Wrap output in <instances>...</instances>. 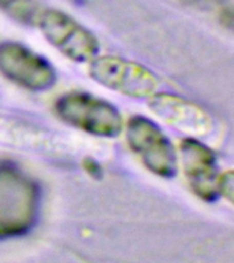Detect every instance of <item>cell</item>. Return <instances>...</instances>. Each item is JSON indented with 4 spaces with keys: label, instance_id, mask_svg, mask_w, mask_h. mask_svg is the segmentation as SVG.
<instances>
[{
    "label": "cell",
    "instance_id": "obj_3",
    "mask_svg": "<svg viewBox=\"0 0 234 263\" xmlns=\"http://www.w3.org/2000/svg\"><path fill=\"white\" fill-rule=\"evenodd\" d=\"M90 77L107 89L129 98H152L159 88V78L145 66L121 57L96 58L89 67Z\"/></svg>",
    "mask_w": 234,
    "mask_h": 263
},
{
    "label": "cell",
    "instance_id": "obj_8",
    "mask_svg": "<svg viewBox=\"0 0 234 263\" xmlns=\"http://www.w3.org/2000/svg\"><path fill=\"white\" fill-rule=\"evenodd\" d=\"M151 110L171 126L189 133L192 139L207 136L212 130V119L203 107L171 93H155L149 102Z\"/></svg>",
    "mask_w": 234,
    "mask_h": 263
},
{
    "label": "cell",
    "instance_id": "obj_5",
    "mask_svg": "<svg viewBox=\"0 0 234 263\" xmlns=\"http://www.w3.org/2000/svg\"><path fill=\"white\" fill-rule=\"evenodd\" d=\"M37 25L52 47L71 61L86 62L99 52V41L85 26L59 10H44Z\"/></svg>",
    "mask_w": 234,
    "mask_h": 263
},
{
    "label": "cell",
    "instance_id": "obj_6",
    "mask_svg": "<svg viewBox=\"0 0 234 263\" xmlns=\"http://www.w3.org/2000/svg\"><path fill=\"white\" fill-rule=\"evenodd\" d=\"M0 73L25 89L41 92L56 82V71L45 58L21 43L0 44Z\"/></svg>",
    "mask_w": 234,
    "mask_h": 263
},
{
    "label": "cell",
    "instance_id": "obj_7",
    "mask_svg": "<svg viewBox=\"0 0 234 263\" xmlns=\"http://www.w3.org/2000/svg\"><path fill=\"white\" fill-rule=\"evenodd\" d=\"M181 162L190 188L203 200L218 197V163L215 154L197 139H185L181 144Z\"/></svg>",
    "mask_w": 234,
    "mask_h": 263
},
{
    "label": "cell",
    "instance_id": "obj_2",
    "mask_svg": "<svg viewBox=\"0 0 234 263\" xmlns=\"http://www.w3.org/2000/svg\"><path fill=\"white\" fill-rule=\"evenodd\" d=\"M57 117L67 125L99 137H116L123 121L118 108L85 92H70L55 103Z\"/></svg>",
    "mask_w": 234,
    "mask_h": 263
},
{
    "label": "cell",
    "instance_id": "obj_1",
    "mask_svg": "<svg viewBox=\"0 0 234 263\" xmlns=\"http://www.w3.org/2000/svg\"><path fill=\"white\" fill-rule=\"evenodd\" d=\"M40 188L32 177L10 162L0 163V240L24 236L36 225Z\"/></svg>",
    "mask_w": 234,
    "mask_h": 263
},
{
    "label": "cell",
    "instance_id": "obj_9",
    "mask_svg": "<svg viewBox=\"0 0 234 263\" xmlns=\"http://www.w3.org/2000/svg\"><path fill=\"white\" fill-rule=\"evenodd\" d=\"M0 8L22 24L36 21L40 12L34 0H0Z\"/></svg>",
    "mask_w": 234,
    "mask_h": 263
},
{
    "label": "cell",
    "instance_id": "obj_10",
    "mask_svg": "<svg viewBox=\"0 0 234 263\" xmlns=\"http://www.w3.org/2000/svg\"><path fill=\"white\" fill-rule=\"evenodd\" d=\"M218 195H222L226 197L227 200H233V193H234V180H233V173L226 172L219 176L218 178Z\"/></svg>",
    "mask_w": 234,
    "mask_h": 263
},
{
    "label": "cell",
    "instance_id": "obj_4",
    "mask_svg": "<svg viewBox=\"0 0 234 263\" xmlns=\"http://www.w3.org/2000/svg\"><path fill=\"white\" fill-rule=\"evenodd\" d=\"M129 147L144 166L162 178H171L177 173L176 149L164 132L153 121L137 115L126 125Z\"/></svg>",
    "mask_w": 234,
    "mask_h": 263
}]
</instances>
